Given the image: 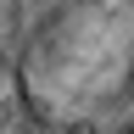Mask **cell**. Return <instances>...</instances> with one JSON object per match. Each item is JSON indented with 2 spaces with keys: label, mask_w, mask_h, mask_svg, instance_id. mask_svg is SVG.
Instances as JSON below:
<instances>
[{
  "label": "cell",
  "mask_w": 134,
  "mask_h": 134,
  "mask_svg": "<svg viewBox=\"0 0 134 134\" xmlns=\"http://www.w3.org/2000/svg\"><path fill=\"white\" fill-rule=\"evenodd\" d=\"M95 6H106V11L123 17V23H134V0H95Z\"/></svg>",
  "instance_id": "1"
},
{
  "label": "cell",
  "mask_w": 134,
  "mask_h": 134,
  "mask_svg": "<svg viewBox=\"0 0 134 134\" xmlns=\"http://www.w3.org/2000/svg\"><path fill=\"white\" fill-rule=\"evenodd\" d=\"M17 134H45V129H39V123H23V129H17Z\"/></svg>",
  "instance_id": "2"
},
{
  "label": "cell",
  "mask_w": 134,
  "mask_h": 134,
  "mask_svg": "<svg viewBox=\"0 0 134 134\" xmlns=\"http://www.w3.org/2000/svg\"><path fill=\"white\" fill-rule=\"evenodd\" d=\"M6 73H11V62H6V56H0V84H6Z\"/></svg>",
  "instance_id": "3"
},
{
  "label": "cell",
  "mask_w": 134,
  "mask_h": 134,
  "mask_svg": "<svg viewBox=\"0 0 134 134\" xmlns=\"http://www.w3.org/2000/svg\"><path fill=\"white\" fill-rule=\"evenodd\" d=\"M117 134H134V117H129V123H123V129H117Z\"/></svg>",
  "instance_id": "4"
}]
</instances>
